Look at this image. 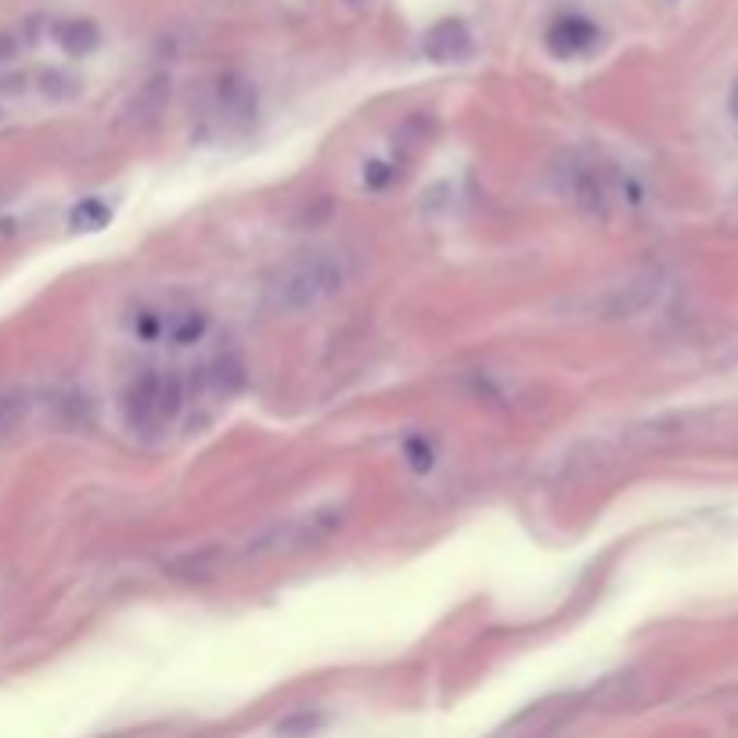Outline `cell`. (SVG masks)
Listing matches in <instances>:
<instances>
[{
	"label": "cell",
	"instance_id": "cell-1",
	"mask_svg": "<svg viewBox=\"0 0 738 738\" xmlns=\"http://www.w3.org/2000/svg\"><path fill=\"white\" fill-rule=\"evenodd\" d=\"M353 278V260L342 249L317 245V249L295 253L270 278V303L285 314H306L339 295Z\"/></svg>",
	"mask_w": 738,
	"mask_h": 738
},
{
	"label": "cell",
	"instance_id": "cell-2",
	"mask_svg": "<svg viewBox=\"0 0 738 738\" xmlns=\"http://www.w3.org/2000/svg\"><path fill=\"white\" fill-rule=\"evenodd\" d=\"M184 403H188V389H184L180 375L163 372V367H144V372L133 375L127 389H122L119 414H122V425H127L133 436L155 440L177 425V418L184 414Z\"/></svg>",
	"mask_w": 738,
	"mask_h": 738
},
{
	"label": "cell",
	"instance_id": "cell-10",
	"mask_svg": "<svg viewBox=\"0 0 738 738\" xmlns=\"http://www.w3.org/2000/svg\"><path fill=\"white\" fill-rule=\"evenodd\" d=\"M55 40L66 55L83 58V55L97 51V44H102V30H97L91 19H66L55 26Z\"/></svg>",
	"mask_w": 738,
	"mask_h": 738
},
{
	"label": "cell",
	"instance_id": "cell-9",
	"mask_svg": "<svg viewBox=\"0 0 738 738\" xmlns=\"http://www.w3.org/2000/svg\"><path fill=\"white\" fill-rule=\"evenodd\" d=\"M469 51H472V36L458 19L436 22V26L425 33V55L436 61H458Z\"/></svg>",
	"mask_w": 738,
	"mask_h": 738
},
{
	"label": "cell",
	"instance_id": "cell-5",
	"mask_svg": "<svg viewBox=\"0 0 738 738\" xmlns=\"http://www.w3.org/2000/svg\"><path fill=\"white\" fill-rule=\"evenodd\" d=\"M256 119V91L249 87V80L238 77V72H227V77L216 80L213 91V113H209V122L216 130H245Z\"/></svg>",
	"mask_w": 738,
	"mask_h": 738
},
{
	"label": "cell",
	"instance_id": "cell-3",
	"mask_svg": "<svg viewBox=\"0 0 738 738\" xmlns=\"http://www.w3.org/2000/svg\"><path fill=\"white\" fill-rule=\"evenodd\" d=\"M342 526V512L339 508H314L306 515H295V519H278L270 523L267 530H260L245 555L263 559V555H281V551H303V548H317L336 534Z\"/></svg>",
	"mask_w": 738,
	"mask_h": 738
},
{
	"label": "cell",
	"instance_id": "cell-7",
	"mask_svg": "<svg viewBox=\"0 0 738 738\" xmlns=\"http://www.w3.org/2000/svg\"><path fill=\"white\" fill-rule=\"evenodd\" d=\"M245 386V364L238 356H213V361H206L199 372H195V383H191V393H199L206 400H231L235 393Z\"/></svg>",
	"mask_w": 738,
	"mask_h": 738
},
{
	"label": "cell",
	"instance_id": "cell-8",
	"mask_svg": "<svg viewBox=\"0 0 738 738\" xmlns=\"http://www.w3.org/2000/svg\"><path fill=\"white\" fill-rule=\"evenodd\" d=\"M598 26L587 15H559L548 26V51L555 58H581L598 44Z\"/></svg>",
	"mask_w": 738,
	"mask_h": 738
},
{
	"label": "cell",
	"instance_id": "cell-11",
	"mask_svg": "<svg viewBox=\"0 0 738 738\" xmlns=\"http://www.w3.org/2000/svg\"><path fill=\"white\" fill-rule=\"evenodd\" d=\"M728 108H731V116L738 119V83L731 87V97H728Z\"/></svg>",
	"mask_w": 738,
	"mask_h": 738
},
{
	"label": "cell",
	"instance_id": "cell-6",
	"mask_svg": "<svg viewBox=\"0 0 738 738\" xmlns=\"http://www.w3.org/2000/svg\"><path fill=\"white\" fill-rule=\"evenodd\" d=\"M659 289L663 285L656 274H634L631 281H620V285H612L601 300H595V311L601 317H634L656 300Z\"/></svg>",
	"mask_w": 738,
	"mask_h": 738
},
{
	"label": "cell",
	"instance_id": "cell-4",
	"mask_svg": "<svg viewBox=\"0 0 738 738\" xmlns=\"http://www.w3.org/2000/svg\"><path fill=\"white\" fill-rule=\"evenodd\" d=\"M133 336L144 342H169V347H191L199 342L209 328L206 311H199L195 303H155L141 306L130 317Z\"/></svg>",
	"mask_w": 738,
	"mask_h": 738
}]
</instances>
